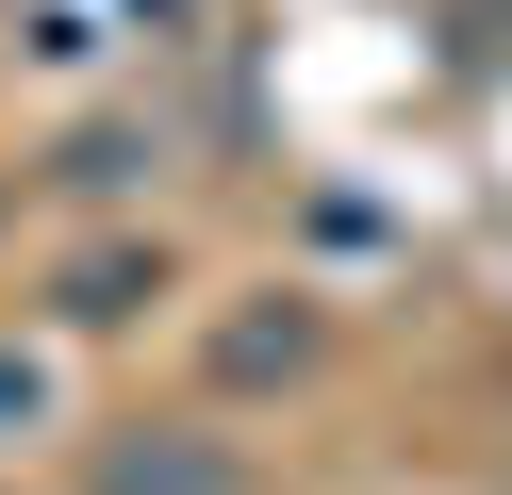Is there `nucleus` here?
Instances as JSON below:
<instances>
[{"mask_svg": "<svg viewBox=\"0 0 512 495\" xmlns=\"http://www.w3.org/2000/svg\"><path fill=\"white\" fill-rule=\"evenodd\" d=\"M100 495H265L215 429H116L100 446Z\"/></svg>", "mask_w": 512, "mask_h": 495, "instance_id": "obj_1", "label": "nucleus"}]
</instances>
